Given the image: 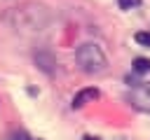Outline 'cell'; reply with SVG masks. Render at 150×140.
Here are the masks:
<instances>
[{"label": "cell", "mask_w": 150, "mask_h": 140, "mask_svg": "<svg viewBox=\"0 0 150 140\" xmlns=\"http://www.w3.org/2000/svg\"><path fill=\"white\" fill-rule=\"evenodd\" d=\"M75 61H77V65L84 72H101V70H105V54L94 42L80 44L77 51H75Z\"/></svg>", "instance_id": "obj_1"}, {"label": "cell", "mask_w": 150, "mask_h": 140, "mask_svg": "<svg viewBox=\"0 0 150 140\" xmlns=\"http://www.w3.org/2000/svg\"><path fill=\"white\" fill-rule=\"evenodd\" d=\"M131 105L141 112H150V82H143L131 91Z\"/></svg>", "instance_id": "obj_2"}, {"label": "cell", "mask_w": 150, "mask_h": 140, "mask_svg": "<svg viewBox=\"0 0 150 140\" xmlns=\"http://www.w3.org/2000/svg\"><path fill=\"white\" fill-rule=\"evenodd\" d=\"M96 98H98V89L87 86V89H82V91H77L73 96V107H82V105H87V103H91Z\"/></svg>", "instance_id": "obj_3"}, {"label": "cell", "mask_w": 150, "mask_h": 140, "mask_svg": "<svg viewBox=\"0 0 150 140\" xmlns=\"http://www.w3.org/2000/svg\"><path fill=\"white\" fill-rule=\"evenodd\" d=\"M134 70L136 72H141V75H145V72H150V58H136L134 61Z\"/></svg>", "instance_id": "obj_4"}, {"label": "cell", "mask_w": 150, "mask_h": 140, "mask_svg": "<svg viewBox=\"0 0 150 140\" xmlns=\"http://www.w3.org/2000/svg\"><path fill=\"white\" fill-rule=\"evenodd\" d=\"M134 40H136L138 44H143V47H150V30H141V33H136Z\"/></svg>", "instance_id": "obj_5"}, {"label": "cell", "mask_w": 150, "mask_h": 140, "mask_svg": "<svg viewBox=\"0 0 150 140\" xmlns=\"http://www.w3.org/2000/svg\"><path fill=\"white\" fill-rule=\"evenodd\" d=\"M117 5H120L122 9H131V7H138L141 0H117Z\"/></svg>", "instance_id": "obj_6"}, {"label": "cell", "mask_w": 150, "mask_h": 140, "mask_svg": "<svg viewBox=\"0 0 150 140\" xmlns=\"http://www.w3.org/2000/svg\"><path fill=\"white\" fill-rule=\"evenodd\" d=\"M84 140H96V138H91V135H87V138H84Z\"/></svg>", "instance_id": "obj_7"}]
</instances>
